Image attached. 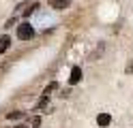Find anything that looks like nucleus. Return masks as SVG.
I'll return each mask as SVG.
<instances>
[{
  "label": "nucleus",
  "instance_id": "obj_1",
  "mask_svg": "<svg viewBox=\"0 0 133 128\" xmlns=\"http://www.w3.org/2000/svg\"><path fill=\"white\" fill-rule=\"evenodd\" d=\"M17 36H19L22 41H30L32 36H35V28H32L28 21H24V24L17 26Z\"/></svg>",
  "mask_w": 133,
  "mask_h": 128
},
{
  "label": "nucleus",
  "instance_id": "obj_3",
  "mask_svg": "<svg viewBox=\"0 0 133 128\" xmlns=\"http://www.w3.org/2000/svg\"><path fill=\"white\" fill-rule=\"evenodd\" d=\"M69 4H71V0H49V6H52V9H58V11L66 9Z\"/></svg>",
  "mask_w": 133,
  "mask_h": 128
},
{
  "label": "nucleus",
  "instance_id": "obj_4",
  "mask_svg": "<svg viewBox=\"0 0 133 128\" xmlns=\"http://www.w3.org/2000/svg\"><path fill=\"white\" fill-rule=\"evenodd\" d=\"M9 45H11V36H9V34L0 36V54H4V51L9 49Z\"/></svg>",
  "mask_w": 133,
  "mask_h": 128
},
{
  "label": "nucleus",
  "instance_id": "obj_7",
  "mask_svg": "<svg viewBox=\"0 0 133 128\" xmlns=\"http://www.w3.org/2000/svg\"><path fill=\"white\" fill-rule=\"evenodd\" d=\"M56 88H58V83H56V81H54V83H49L47 88H45V92H43V94H49V92H52V90H56Z\"/></svg>",
  "mask_w": 133,
  "mask_h": 128
},
{
  "label": "nucleus",
  "instance_id": "obj_6",
  "mask_svg": "<svg viewBox=\"0 0 133 128\" xmlns=\"http://www.w3.org/2000/svg\"><path fill=\"white\" fill-rule=\"evenodd\" d=\"M22 115H24L22 111H13V113H9L6 117H9V119H17V117H22Z\"/></svg>",
  "mask_w": 133,
  "mask_h": 128
},
{
  "label": "nucleus",
  "instance_id": "obj_8",
  "mask_svg": "<svg viewBox=\"0 0 133 128\" xmlns=\"http://www.w3.org/2000/svg\"><path fill=\"white\" fill-rule=\"evenodd\" d=\"M41 126V117H35L32 119V128H39Z\"/></svg>",
  "mask_w": 133,
  "mask_h": 128
},
{
  "label": "nucleus",
  "instance_id": "obj_9",
  "mask_svg": "<svg viewBox=\"0 0 133 128\" xmlns=\"http://www.w3.org/2000/svg\"><path fill=\"white\" fill-rule=\"evenodd\" d=\"M15 128H26V126H15Z\"/></svg>",
  "mask_w": 133,
  "mask_h": 128
},
{
  "label": "nucleus",
  "instance_id": "obj_5",
  "mask_svg": "<svg viewBox=\"0 0 133 128\" xmlns=\"http://www.w3.org/2000/svg\"><path fill=\"white\" fill-rule=\"evenodd\" d=\"M110 122H112V115L110 113H101V115L97 117V124L99 126H110Z\"/></svg>",
  "mask_w": 133,
  "mask_h": 128
},
{
  "label": "nucleus",
  "instance_id": "obj_2",
  "mask_svg": "<svg viewBox=\"0 0 133 128\" xmlns=\"http://www.w3.org/2000/svg\"><path fill=\"white\" fill-rule=\"evenodd\" d=\"M79 81H82V68L79 66H73L71 77H69V83H79Z\"/></svg>",
  "mask_w": 133,
  "mask_h": 128
}]
</instances>
